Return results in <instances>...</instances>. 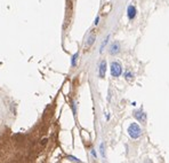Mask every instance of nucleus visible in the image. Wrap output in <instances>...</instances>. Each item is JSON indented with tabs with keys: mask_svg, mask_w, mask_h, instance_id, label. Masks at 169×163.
<instances>
[{
	"mask_svg": "<svg viewBox=\"0 0 169 163\" xmlns=\"http://www.w3.org/2000/svg\"><path fill=\"white\" fill-rule=\"evenodd\" d=\"M121 49V46H120V43L119 41H113L111 45H110V48H109V53L111 55H117Z\"/></svg>",
	"mask_w": 169,
	"mask_h": 163,
	"instance_id": "7ed1b4c3",
	"label": "nucleus"
},
{
	"mask_svg": "<svg viewBox=\"0 0 169 163\" xmlns=\"http://www.w3.org/2000/svg\"><path fill=\"white\" fill-rule=\"evenodd\" d=\"M127 15H128V19L130 21L136 17V8H135V6H133V5L128 6V8H127Z\"/></svg>",
	"mask_w": 169,
	"mask_h": 163,
	"instance_id": "39448f33",
	"label": "nucleus"
},
{
	"mask_svg": "<svg viewBox=\"0 0 169 163\" xmlns=\"http://www.w3.org/2000/svg\"><path fill=\"white\" fill-rule=\"evenodd\" d=\"M78 57H79V52L74 53V55H73L72 59H71V65H72V67H75V65H77V60H78Z\"/></svg>",
	"mask_w": 169,
	"mask_h": 163,
	"instance_id": "6e6552de",
	"label": "nucleus"
},
{
	"mask_svg": "<svg viewBox=\"0 0 169 163\" xmlns=\"http://www.w3.org/2000/svg\"><path fill=\"white\" fill-rule=\"evenodd\" d=\"M122 73V67L119 62L113 61L111 63V76L112 77H119Z\"/></svg>",
	"mask_w": 169,
	"mask_h": 163,
	"instance_id": "f03ea898",
	"label": "nucleus"
},
{
	"mask_svg": "<svg viewBox=\"0 0 169 163\" xmlns=\"http://www.w3.org/2000/svg\"><path fill=\"white\" fill-rule=\"evenodd\" d=\"M109 39H110V35H108V36H106V38L103 40V43H102V45H101V47H100V52H101V53L104 51V47L108 45V43H109Z\"/></svg>",
	"mask_w": 169,
	"mask_h": 163,
	"instance_id": "0eeeda50",
	"label": "nucleus"
},
{
	"mask_svg": "<svg viewBox=\"0 0 169 163\" xmlns=\"http://www.w3.org/2000/svg\"><path fill=\"white\" fill-rule=\"evenodd\" d=\"M95 36H89L88 37V39H87V41H86V46H92L94 43H95Z\"/></svg>",
	"mask_w": 169,
	"mask_h": 163,
	"instance_id": "1a4fd4ad",
	"label": "nucleus"
},
{
	"mask_svg": "<svg viewBox=\"0 0 169 163\" xmlns=\"http://www.w3.org/2000/svg\"><path fill=\"white\" fill-rule=\"evenodd\" d=\"M128 134L133 139H138L141 137V134H142V130H141L139 125L136 124V123H131L128 126Z\"/></svg>",
	"mask_w": 169,
	"mask_h": 163,
	"instance_id": "f257e3e1",
	"label": "nucleus"
},
{
	"mask_svg": "<svg viewBox=\"0 0 169 163\" xmlns=\"http://www.w3.org/2000/svg\"><path fill=\"white\" fill-rule=\"evenodd\" d=\"M134 117H135L136 120H138L139 122H142V123H144V122L146 121V114H145L144 112H142V110L135 112V113H134Z\"/></svg>",
	"mask_w": 169,
	"mask_h": 163,
	"instance_id": "423d86ee",
	"label": "nucleus"
},
{
	"mask_svg": "<svg viewBox=\"0 0 169 163\" xmlns=\"http://www.w3.org/2000/svg\"><path fill=\"white\" fill-rule=\"evenodd\" d=\"M98 22H100V16H97V17L95 19V22H94V23H95V25H97V24H98Z\"/></svg>",
	"mask_w": 169,
	"mask_h": 163,
	"instance_id": "ddd939ff",
	"label": "nucleus"
},
{
	"mask_svg": "<svg viewBox=\"0 0 169 163\" xmlns=\"http://www.w3.org/2000/svg\"><path fill=\"white\" fill-rule=\"evenodd\" d=\"M125 78H126L127 80H131V79L134 78V73H131L130 71H126V72H125Z\"/></svg>",
	"mask_w": 169,
	"mask_h": 163,
	"instance_id": "9d476101",
	"label": "nucleus"
},
{
	"mask_svg": "<svg viewBox=\"0 0 169 163\" xmlns=\"http://www.w3.org/2000/svg\"><path fill=\"white\" fill-rule=\"evenodd\" d=\"M92 154H93V156H94V157H96V156H97V155H96V153H95V150H94V149H92Z\"/></svg>",
	"mask_w": 169,
	"mask_h": 163,
	"instance_id": "4468645a",
	"label": "nucleus"
},
{
	"mask_svg": "<svg viewBox=\"0 0 169 163\" xmlns=\"http://www.w3.org/2000/svg\"><path fill=\"white\" fill-rule=\"evenodd\" d=\"M100 149H101V154H102V156H103V157H105V153H104V144H103V142L101 144Z\"/></svg>",
	"mask_w": 169,
	"mask_h": 163,
	"instance_id": "9b49d317",
	"label": "nucleus"
},
{
	"mask_svg": "<svg viewBox=\"0 0 169 163\" xmlns=\"http://www.w3.org/2000/svg\"><path fill=\"white\" fill-rule=\"evenodd\" d=\"M105 73H106V61L103 60V61L100 63V70H98V76H100V78H104V77H105Z\"/></svg>",
	"mask_w": 169,
	"mask_h": 163,
	"instance_id": "20e7f679",
	"label": "nucleus"
},
{
	"mask_svg": "<svg viewBox=\"0 0 169 163\" xmlns=\"http://www.w3.org/2000/svg\"><path fill=\"white\" fill-rule=\"evenodd\" d=\"M67 158H69L70 161H74V162H81L79 158H77V157H73V156H67Z\"/></svg>",
	"mask_w": 169,
	"mask_h": 163,
	"instance_id": "f8f14e48",
	"label": "nucleus"
}]
</instances>
